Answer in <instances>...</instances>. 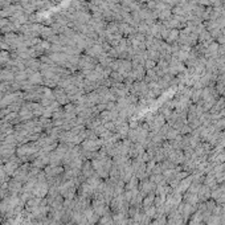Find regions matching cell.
Instances as JSON below:
<instances>
[{"mask_svg":"<svg viewBox=\"0 0 225 225\" xmlns=\"http://www.w3.org/2000/svg\"><path fill=\"white\" fill-rule=\"evenodd\" d=\"M41 82V76L39 74V73H35V74H32L29 77V84H40Z\"/></svg>","mask_w":225,"mask_h":225,"instance_id":"2","label":"cell"},{"mask_svg":"<svg viewBox=\"0 0 225 225\" xmlns=\"http://www.w3.org/2000/svg\"><path fill=\"white\" fill-rule=\"evenodd\" d=\"M0 221H1V218H0Z\"/></svg>","mask_w":225,"mask_h":225,"instance_id":"3","label":"cell"},{"mask_svg":"<svg viewBox=\"0 0 225 225\" xmlns=\"http://www.w3.org/2000/svg\"><path fill=\"white\" fill-rule=\"evenodd\" d=\"M53 95H55V98L58 101V103H61V105H65L68 102V94L64 92V90H56L55 93H53Z\"/></svg>","mask_w":225,"mask_h":225,"instance_id":"1","label":"cell"}]
</instances>
